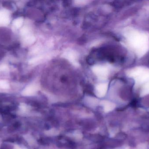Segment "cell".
I'll return each mask as SVG.
<instances>
[{
	"label": "cell",
	"instance_id": "cell-1",
	"mask_svg": "<svg viewBox=\"0 0 149 149\" xmlns=\"http://www.w3.org/2000/svg\"><path fill=\"white\" fill-rule=\"evenodd\" d=\"M93 71L95 75L101 79L104 80L108 75V70L105 66L96 65L93 67Z\"/></svg>",
	"mask_w": 149,
	"mask_h": 149
},
{
	"label": "cell",
	"instance_id": "cell-2",
	"mask_svg": "<svg viewBox=\"0 0 149 149\" xmlns=\"http://www.w3.org/2000/svg\"><path fill=\"white\" fill-rule=\"evenodd\" d=\"M108 85L106 83H101L97 85L95 87V94L99 97H102L105 95L107 90Z\"/></svg>",
	"mask_w": 149,
	"mask_h": 149
},
{
	"label": "cell",
	"instance_id": "cell-3",
	"mask_svg": "<svg viewBox=\"0 0 149 149\" xmlns=\"http://www.w3.org/2000/svg\"><path fill=\"white\" fill-rule=\"evenodd\" d=\"M65 57L72 64H77V56L74 52L72 50L68 51L65 53Z\"/></svg>",
	"mask_w": 149,
	"mask_h": 149
},
{
	"label": "cell",
	"instance_id": "cell-4",
	"mask_svg": "<svg viewBox=\"0 0 149 149\" xmlns=\"http://www.w3.org/2000/svg\"><path fill=\"white\" fill-rule=\"evenodd\" d=\"M86 101L87 104H88V106H96L97 102H98V101L96 99L92 98V97H88L86 99Z\"/></svg>",
	"mask_w": 149,
	"mask_h": 149
},
{
	"label": "cell",
	"instance_id": "cell-5",
	"mask_svg": "<svg viewBox=\"0 0 149 149\" xmlns=\"http://www.w3.org/2000/svg\"><path fill=\"white\" fill-rule=\"evenodd\" d=\"M76 4H78V5H82V4H86V1H76Z\"/></svg>",
	"mask_w": 149,
	"mask_h": 149
}]
</instances>
